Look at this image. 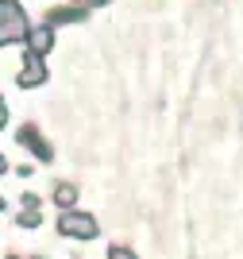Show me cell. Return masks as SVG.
<instances>
[{"instance_id": "6da1fadb", "label": "cell", "mask_w": 243, "mask_h": 259, "mask_svg": "<svg viewBox=\"0 0 243 259\" xmlns=\"http://www.w3.org/2000/svg\"><path fill=\"white\" fill-rule=\"evenodd\" d=\"M58 232L70 240H93L96 236V217L85 213V209H66L58 217Z\"/></svg>"}, {"instance_id": "7a4b0ae2", "label": "cell", "mask_w": 243, "mask_h": 259, "mask_svg": "<svg viewBox=\"0 0 243 259\" xmlns=\"http://www.w3.org/2000/svg\"><path fill=\"white\" fill-rule=\"evenodd\" d=\"M74 201H77V186L74 182H62L58 190H54V205L62 209V213H66V209H74Z\"/></svg>"}, {"instance_id": "3957f363", "label": "cell", "mask_w": 243, "mask_h": 259, "mask_svg": "<svg viewBox=\"0 0 243 259\" xmlns=\"http://www.w3.org/2000/svg\"><path fill=\"white\" fill-rule=\"evenodd\" d=\"M42 77H46V70H42V62H39V58L31 54V62H27V70L20 74V85H39Z\"/></svg>"}, {"instance_id": "277c9868", "label": "cell", "mask_w": 243, "mask_h": 259, "mask_svg": "<svg viewBox=\"0 0 243 259\" xmlns=\"http://www.w3.org/2000/svg\"><path fill=\"white\" fill-rule=\"evenodd\" d=\"M51 51V27H35L31 31V54L39 58V54Z\"/></svg>"}, {"instance_id": "5b68a950", "label": "cell", "mask_w": 243, "mask_h": 259, "mask_svg": "<svg viewBox=\"0 0 243 259\" xmlns=\"http://www.w3.org/2000/svg\"><path fill=\"white\" fill-rule=\"evenodd\" d=\"M39 221H42L39 209H23V213H20V225L23 228H39Z\"/></svg>"}, {"instance_id": "8992f818", "label": "cell", "mask_w": 243, "mask_h": 259, "mask_svg": "<svg viewBox=\"0 0 243 259\" xmlns=\"http://www.w3.org/2000/svg\"><path fill=\"white\" fill-rule=\"evenodd\" d=\"M108 259H139V255L131 248H124V244H112V248H108Z\"/></svg>"}, {"instance_id": "52a82bcc", "label": "cell", "mask_w": 243, "mask_h": 259, "mask_svg": "<svg viewBox=\"0 0 243 259\" xmlns=\"http://www.w3.org/2000/svg\"><path fill=\"white\" fill-rule=\"evenodd\" d=\"M4 170H8V162H4V155H0V174H4Z\"/></svg>"}, {"instance_id": "ba28073f", "label": "cell", "mask_w": 243, "mask_h": 259, "mask_svg": "<svg viewBox=\"0 0 243 259\" xmlns=\"http://www.w3.org/2000/svg\"><path fill=\"white\" fill-rule=\"evenodd\" d=\"M0 209H4V197H0Z\"/></svg>"}, {"instance_id": "9c48e42d", "label": "cell", "mask_w": 243, "mask_h": 259, "mask_svg": "<svg viewBox=\"0 0 243 259\" xmlns=\"http://www.w3.org/2000/svg\"><path fill=\"white\" fill-rule=\"evenodd\" d=\"M35 259H42V255H35Z\"/></svg>"}]
</instances>
